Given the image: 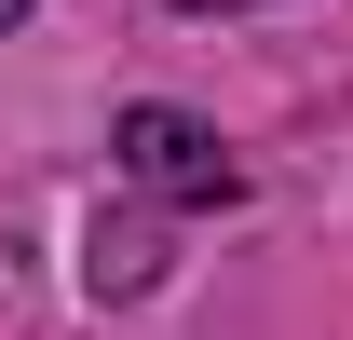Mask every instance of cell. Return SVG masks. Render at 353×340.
<instances>
[{
  "label": "cell",
  "mask_w": 353,
  "mask_h": 340,
  "mask_svg": "<svg viewBox=\"0 0 353 340\" xmlns=\"http://www.w3.org/2000/svg\"><path fill=\"white\" fill-rule=\"evenodd\" d=\"M109 150H123V177L150 191V205H176V218L245 205V164L218 150V123H190V109H163V95H150V109H123V136H109Z\"/></svg>",
  "instance_id": "obj_1"
},
{
  "label": "cell",
  "mask_w": 353,
  "mask_h": 340,
  "mask_svg": "<svg viewBox=\"0 0 353 340\" xmlns=\"http://www.w3.org/2000/svg\"><path fill=\"white\" fill-rule=\"evenodd\" d=\"M150 272H163V245H150L136 218H123V232L95 218V258H82V286H95V299H136V286H150Z\"/></svg>",
  "instance_id": "obj_2"
},
{
  "label": "cell",
  "mask_w": 353,
  "mask_h": 340,
  "mask_svg": "<svg viewBox=\"0 0 353 340\" xmlns=\"http://www.w3.org/2000/svg\"><path fill=\"white\" fill-rule=\"evenodd\" d=\"M176 14H245V0H176Z\"/></svg>",
  "instance_id": "obj_3"
},
{
  "label": "cell",
  "mask_w": 353,
  "mask_h": 340,
  "mask_svg": "<svg viewBox=\"0 0 353 340\" xmlns=\"http://www.w3.org/2000/svg\"><path fill=\"white\" fill-rule=\"evenodd\" d=\"M14 14H28V0H0V28H14Z\"/></svg>",
  "instance_id": "obj_4"
}]
</instances>
